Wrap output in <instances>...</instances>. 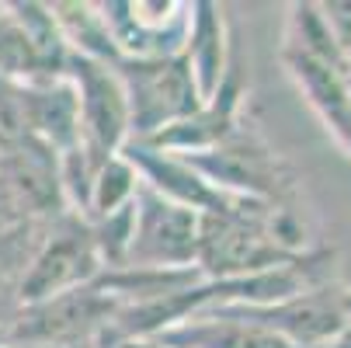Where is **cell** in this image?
Returning <instances> with one entry per match:
<instances>
[{
    "mask_svg": "<svg viewBox=\"0 0 351 348\" xmlns=\"http://www.w3.org/2000/svg\"><path fill=\"white\" fill-rule=\"evenodd\" d=\"M198 338L206 341V348H292L278 334H268L261 327H243V324H219L198 331Z\"/></svg>",
    "mask_w": 351,
    "mask_h": 348,
    "instance_id": "1",
    "label": "cell"
}]
</instances>
